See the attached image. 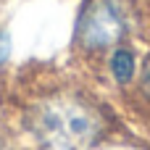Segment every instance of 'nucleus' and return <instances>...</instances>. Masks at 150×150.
I'll list each match as a JSON object with an SVG mask.
<instances>
[{
  "instance_id": "obj_1",
  "label": "nucleus",
  "mask_w": 150,
  "mask_h": 150,
  "mask_svg": "<svg viewBox=\"0 0 150 150\" xmlns=\"http://www.w3.org/2000/svg\"><path fill=\"white\" fill-rule=\"evenodd\" d=\"M5 127L24 150H100L121 134L124 116L90 79H47L21 92Z\"/></svg>"
},
{
  "instance_id": "obj_2",
  "label": "nucleus",
  "mask_w": 150,
  "mask_h": 150,
  "mask_svg": "<svg viewBox=\"0 0 150 150\" xmlns=\"http://www.w3.org/2000/svg\"><path fill=\"white\" fill-rule=\"evenodd\" d=\"M145 37L150 40V8L142 0H79L69 53L74 63L90 74L111 47Z\"/></svg>"
},
{
  "instance_id": "obj_3",
  "label": "nucleus",
  "mask_w": 150,
  "mask_h": 150,
  "mask_svg": "<svg viewBox=\"0 0 150 150\" xmlns=\"http://www.w3.org/2000/svg\"><path fill=\"white\" fill-rule=\"evenodd\" d=\"M142 55H145V42L142 40L121 42V45L111 47L92 66L90 82L121 105L137 84V76H140V69H142Z\"/></svg>"
},
{
  "instance_id": "obj_4",
  "label": "nucleus",
  "mask_w": 150,
  "mask_h": 150,
  "mask_svg": "<svg viewBox=\"0 0 150 150\" xmlns=\"http://www.w3.org/2000/svg\"><path fill=\"white\" fill-rule=\"evenodd\" d=\"M121 105L127 108V113H134L137 121L150 124V42L145 45V55H142V69H140L137 84H134L132 95Z\"/></svg>"
},
{
  "instance_id": "obj_5",
  "label": "nucleus",
  "mask_w": 150,
  "mask_h": 150,
  "mask_svg": "<svg viewBox=\"0 0 150 150\" xmlns=\"http://www.w3.org/2000/svg\"><path fill=\"white\" fill-rule=\"evenodd\" d=\"M11 63H13V34H11V29L0 21V79L8 74Z\"/></svg>"
},
{
  "instance_id": "obj_6",
  "label": "nucleus",
  "mask_w": 150,
  "mask_h": 150,
  "mask_svg": "<svg viewBox=\"0 0 150 150\" xmlns=\"http://www.w3.org/2000/svg\"><path fill=\"white\" fill-rule=\"evenodd\" d=\"M0 150H24L8 127H0Z\"/></svg>"
},
{
  "instance_id": "obj_7",
  "label": "nucleus",
  "mask_w": 150,
  "mask_h": 150,
  "mask_svg": "<svg viewBox=\"0 0 150 150\" xmlns=\"http://www.w3.org/2000/svg\"><path fill=\"white\" fill-rule=\"evenodd\" d=\"M142 3H145V5H148V8H150V0H142Z\"/></svg>"
}]
</instances>
